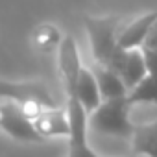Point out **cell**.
Segmentation results:
<instances>
[{
	"label": "cell",
	"instance_id": "obj_4",
	"mask_svg": "<svg viewBox=\"0 0 157 157\" xmlns=\"http://www.w3.org/2000/svg\"><path fill=\"white\" fill-rule=\"evenodd\" d=\"M0 128H2L10 137L22 140V142H41L44 137L35 129L33 120L24 113L22 105L8 100L0 104Z\"/></svg>",
	"mask_w": 157,
	"mask_h": 157
},
{
	"label": "cell",
	"instance_id": "obj_3",
	"mask_svg": "<svg viewBox=\"0 0 157 157\" xmlns=\"http://www.w3.org/2000/svg\"><path fill=\"white\" fill-rule=\"evenodd\" d=\"M68 96V107H67V117H68V126H70V144H68V155L70 157H94V150L89 148L87 142V126H89V113L82 105L80 98L76 94H67Z\"/></svg>",
	"mask_w": 157,
	"mask_h": 157
},
{
	"label": "cell",
	"instance_id": "obj_13",
	"mask_svg": "<svg viewBox=\"0 0 157 157\" xmlns=\"http://www.w3.org/2000/svg\"><path fill=\"white\" fill-rule=\"evenodd\" d=\"M128 102L131 105L157 104V78H153L151 74H146L135 87H131V91L128 94Z\"/></svg>",
	"mask_w": 157,
	"mask_h": 157
},
{
	"label": "cell",
	"instance_id": "obj_15",
	"mask_svg": "<svg viewBox=\"0 0 157 157\" xmlns=\"http://www.w3.org/2000/svg\"><path fill=\"white\" fill-rule=\"evenodd\" d=\"M142 46H148V48H155L157 50V19L153 21V24H151V28H150L144 43H142Z\"/></svg>",
	"mask_w": 157,
	"mask_h": 157
},
{
	"label": "cell",
	"instance_id": "obj_7",
	"mask_svg": "<svg viewBox=\"0 0 157 157\" xmlns=\"http://www.w3.org/2000/svg\"><path fill=\"white\" fill-rule=\"evenodd\" d=\"M155 19H157L155 11H150V13H144V15L133 19L128 26H124L122 30H117V43L126 50L142 46V43H144V39H146Z\"/></svg>",
	"mask_w": 157,
	"mask_h": 157
},
{
	"label": "cell",
	"instance_id": "obj_2",
	"mask_svg": "<svg viewBox=\"0 0 157 157\" xmlns=\"http://www.w3.org/2000/svg\"><path fill=\"white\" fill-rule=\"evenodd\" d=\"M85 30L91 43L93 57L98 65H107L113 52L118 48L117 43V30L120 17L107 15V17H85Z\"/></svg>",
	"mask_w": 157,
	"mask_h": 157
},
{
	"label": "cell",
	"instance_id": "obj_1",
	"mask_svg": "<svg viewBox=\"0 0 157 157\" xmlns=\"http://www.w3.org/2000/svg\"><path fill=\"white\" fill-rule=\"evenodd\" d=\"M129 107L128 96L105 98L89 113V126L105 135L131 137L133 124L129 122Z\"/></svg>",
	"mask_w": 157,
	"mask_h": 157
},
{
	"label": "cell",
	"instance_id": "obj_12",
	"mask_svg": "<svg viewBox=\"0 0 157 157\" xmlns=\"http://www.w3.org/2000/svg\"><path fill=\"white\" fill-rule=\"evenodd\" d=\"M146 74H148V70H146L142 48H140V50H139V46H137V48H128L126 63H124V68H122V72H120V78L124 80L126 87H128V89L135 87Z\"/></svg>",
	"mask_w": 157,
	"mask_h": 157
},
{
	"label": "cell",
	"instance_id": "obj_5",
	"mask_svg": "<svg viewBox=\"0 0 157 157\" xmlns=\"http://www.w3.org/2000/svg\"><path fill=\"white\" fill-rule=\"evenodd\" d=\"M0 98L13 100L21 105L39 104L43 107H56V102L50 96L48 89L39 82H24V83L0 82Z\"/></svg>",
	"mask_w": 157,
	"mask_h": 157
},
{
	"label": "cell",
	"instance_id": "obj_14",
	"mask_svg": "<svg viewBox=\"0 0 157 157\" xmlns=\"http://www.w3.org/2000/svg\"><path fill=\"white\" fill-rule=\"evenodd\" d=\"M142 54H144V63H146L148 74H151L153 78H157V50L142 46Z\"/></svg>",
	"mask_w": 157,
	"mask_h": 157
},
{
	"label": "cell",
	"instance_id": "obj_9",
	"mask_svg": "<svg viewBox=\"0 0 157 157\" xmlns=\"http://www.w3.org/2000/svg\"><path fill=\"white\" fill-rule=\"evenodd\" d=\"M76 96L80 98L82 105L85 107L87 113H91L93 109L98 107V104L102 102L100 96V89H98V82L93 70L82 67L80 76H78V83H76Z\"/></svg>",
	"mask_w": 157,
	"mask_h": 157
},
{
	"label": "cell",
	"instance_id": "obj_8",
	"mask_svg": "<svg viewBox=\"0 0 157 157\" xmlns=\"http://www.w3.org/2000/svg\"><path fill=\"white\" fill-rule=\"evenodd\" d=\"M33 126L44 139L54 137V135H68L70 133L67 111L54 109V107H48L46 111H41L33 118Z\"/></svg>",
	"mask_w": 157,
	"mask_h": 157
},
{
	"label": "cell",
	"instance_id": "obj_6",
	"mask_svg": "<svg viewBox=\"0 0 157 157\" xmlns=\"http://www.w3.org/2000/svg\"><path fill=\"white\" fill-rule=\"evenodd\" d=\"M59 70L65 82L67 94H76V83H78V76L82 70L80 63V54H78V46L74 37L67 35L59 43Z\"/></svg>",
	"mask_w": 157,
	"mask_h": 157
},
{
	"label": "cell",
	"instance_id": "obj_11",
	"mask_svg": "<svg viewBox=\"0 0 157 157\" xmlns=\"http://www.w3.org/2000/svg\"><path fill=\"white\" fill-rule=\"evenodd\" d=\"M133 140V151L157 157V120L150 124H139L133 126L131 131Z\"/></svg>",
	"mask_w": 157,
	"mask_h": 157
},
{
	"label": "cell",
	"instance_id": "obj_10",
	"mask_svg": "<svg viewBox=\"0 0 157 157\" xmlns=\"http://www.w3.org/2000/svg\"><path fill=\"white\" fill-rule=\"evenodd\" d=\"M94 76H96V82H98L102 100L117 98V96H128V87H126L124 80L120 78V74H117L115 70H111L104 65H98L94 70Z\"/></svg>",
	"mask_w": 157,
	"mask_h": 157
}]
</instances>
